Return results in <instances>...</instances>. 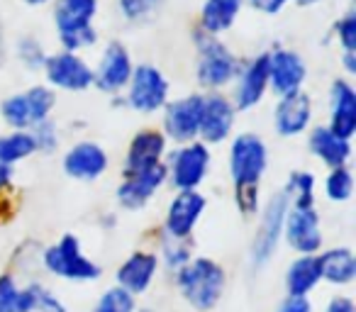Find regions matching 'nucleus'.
Masks as SVG:
<instances>
[{
	"mask_svg": "<svg viewBox=\"0 0 356 312\" xmlns=\"http://www.w3.org/2000/svg\"><path fill=\"white\" fill-rule=\"evenodd\" d=\"M171 281L181 300L195 312H213L227 293V268L213 256L195 254L186 266L171 273Z\"/></svg>",
	"mask_w": 356,
	"mask_h": 312,
	"instance_id": "f257e3e1",
	"label": "nucleus"
},
{
	"mask_svg": "<svg viewBox=\"0 0 356 312\" xmlns=\"http://www.w3.org/2000/svg\"><path fill=\"white\" fill-rule=\"evenodd\" d=\"M193 47H195V83L203 93H222L232 85L242 59L232 51L227 42L220 37H210L193 27Z\"/></svg>",
	"mask_w": 356,
	"mask_h": 312,
	"instance_id": "f03ea898",
	"label": "nucleus"
},
{
	"mask_svg": "<svg viewBox=\"0 0 356 312\" xmlns=\"http://www.w3.org/2000/svg\"><path fill=\"white\" fill-rule=\"evenodd\" d=\"M51 20H54L56 40L66 51L86 54L98 47L100 35L95 27V15L100 0H51Z\"/></svg>",
	"mask_w": 356,
	"mask_h": 312,
	"instance_id": "7ed1b4c3",
	"label": "nucleus"
},
{
	"mask_svg": "<svg viewBox=\"0 0 356 312\" xmlns=\"http://www.w3.org/2000/svg\"><path fill=\"white\" fill-rule=\"evenodd\" d=\"M40 258L49 276L66 283H95L103 276V266L86 254L83 244L74 232L61 234L56 242L42 249Z\"/></svg>",
	"mask_w": 356,
	"mask_h": 312,
	"instance_id": "20e7f679",
	"label": "nucleus"
},
{
	"mask_svg": "<svg viewBox=\"0 0 356 312\" xmlns=\"http://www.w3.org/2000/svg\"><path fill=\"white\" fill-rule=\"evenodd\" d=\"M271 151L259 132H237L227 142V174L232 188H254L264 183Z\"/></svg>",
	"mask_w": 356,
	"mask_h": 312,
	"instance_id": "39448f33",
	"label": "nucleus"
},
{
	"mask_svg": "<svg viewBox=\"0 0 356 312\" xmlns=\"http://www.w3.org/2000/svg\"><path fill=\"white\" fill-rule=\"evenodd\" d=\"M288 205L291 203H288V195L283 193V188L273 190L254 217L257 229H254L252 244H249V263L254 271H264L276 258L278 247L283 244V220H286Z\"/></svg>",
	"mask_w": 356,
	"mask_h": 312,
	"instance_id": "423d86ee",
	"label": "nucleus"
},
{
	"mask_svg": "<svg viewBox=\"0 0 356 312\" xmlns=\"http://www.w3.org/2000/svg\"><path fill=\"white\" fill-rule=\"evenodd\" d=\"M166 186L173 190H200L213 166V147L200 139L186 144H171L166 159Z\"/></svg>",
	"mask_w": 356,
	"mask_h": 312,
	"instance_id": "0eeeda50",
	"label": "nucleus"
},
{
	"mask_svg": "<svg viewBox=\"0 0 356 312\" xmlns=\"http://www.w3.org/2000/svg\"><path fill=\"white\" fill-rule=\"evenodd\" d=\"M56 90L47 83H35L0 100V120L8 129H35L56 110Z\"/></svg>",
	"mask_w": 356,
	"mask_h": 312,
	"instance_id": "6e6552de",
	"label": "nucleus"
},
{
	"mask_svg": "<svg viewBox=\"0 0 356 312\" xmlns=\"http://www.w3.org/2000/svg\"><path fill=\"white\" fill-rule=\"evenodd\" d=\"M124 108H129L137 115H159L163 105L171 98V81L159 66L154 64H134V71L129 76L122 93Z\"/></svg>",
	"mask_w": 356,
	"mask_h": 312,
	"instance_id": "1a4fd4ad",
	"label": "nucleus"
},
{
	"mask_svg": "<svg viewBox=\"0 0 356 312\" xmlns=\"http://www.w3.org/2000/svg\"><path fill=\"white\" fill-rule=\"evenodd\" d=\"M44 83L56 93H86L93 88V64L79 51L56 49L42 66Z\"/></svg>",
	"mask_w": 356,
	"mask_h": 312,
	"instance_id": "9d476101",
	"label": "nucleus"
},
{
	"mask_svg": "<svg viewBox=\"0 0 356 312\" xmlns=\"http://www.w3.org/2000/svg\"><path fill=\"white\" fill-rule=\"evenodd\" d=\"M203 103L205 93L203 90H193L186 93L181 98H168V103L163 105L161 115V129L166 134V139L171 144H186L198 139L200 129V117H203Z\"/></svg>",
	"mask_w": 356,
	"mask_h": 312,
	"instance_id": "9b49d317",
	"label": "nucleus"
},
{
	"mask_svg": "<svg viewBox=\"0 0 356 312\" xmlns=\"http://www.w3.org/2000/svg\"><path fill=\"white\" fill-rule=\"evenodd\" d=\"M283 244L293 254H320L325 249V229L317 203L288 205L283 220Z\"/></svg>",
	"mask_w": 356,
	"mask_h": 312,
	"instance_id": "f8f14e48",
	"label": "nucleus"
},
{
	"mask_svg": "<svg viewBox=\"0 0 356 312\" xmlns=\"http://www.w3.org/2000/svg\"><path fill=\"white\" fill-rule=\"evenodd\" d=\"M229 100L237 113H252L268 95V56L266 51L242 59L237 76L229 85Z\"/></svg>",
	"mask_w": 356,
	"mask_h": 312,
	"instance_id": "ddd939ff",
	"label": "nucleus"
},
{
	"mask_svg": "<svg viewBox=\"0 0 356 312\" xmlns=\"http://www.w3.org/2000/svg\"><path fill=\"white\" fill-rule=\"evenodd\" d=\"M205 210H208V195L203 190H176L163 210L161 234L173 239H193Z\"/></svg>",
	"mask_w": 356,
	"mask_h": 312,
	"instance_id": "4468645a",
	"label": "nucleus"
},
{
	"mask_svg": "<svg viewBox=\"0 0 356 312\" xmlns=\"http://www.w3.org/2000/svg\"><path fill=\"white\" fill-rule=\"evenodd\" d=\"M61 171L76 183H95L110 171V154L95 139H76L61 156Z\"/></svg>",
	"mask_w": 356,
	"mask_h": 312,
	"instance_id": "2eb2a0df",
	"label": "nucleus"
},
{
	"mask_svg": "<svg viewBox=\"0 0 356 312\" xmlns=\"http://www.w3.org/2000/svg\"><path fill=\"white\" fill-rule=\"evenodd\" d=\"M315 122V100L310 98L305 88L276 98L271 113V127L276 137L296 139L302 137Z\"/></svg>",
	"mask_w": 356,
	"mask_h": 312,
	"instance_id": "dca6fc26",
	"label": "nucleus"
},
{
	"mask_svg": "<svg viewBox=\"0 0 356 312\" xmlns=\"http://www.w3.org/2000/svg\"><path fill=\"white\" fill-rule=\"evenodd\" d=\"M171 142L166 139V134L159 127H142L129 137L127 149H124L122 156V176H132V174H142L149 171L154 166L163 164Z\"/></svg>",
	"mask_w": 356,
	"mask_h": 312,
	"instance_id": "f3484780",
	"label": "nucleus"
},
{
	"mask_svg": "<svg viewBox=\"0 0 356 312\" xmlns=\"http://www.w3.org/2000/svg\"><path fill=\"white\" fill-rule=\"evenodd\" d=\"M134 71V59L127 44L113 40L103 47L98 64L93 66V88L105 95H120Z\"/></svg>",
	"mask_w": 356,
	"mask_h": 312,
	"instance_id": "a211bd4d",
	"label": "nucleus"
},
{
	"mask_svg": "<svg viewBox=\"0 0 356 312\" xmlns=\"http://www.w3.org/2000/svg\"><path fill=\"white\" fill-rule=\"evenodd\" d=\"M161 188H166V166L159 164L142 174L122 176L115 188V203L124 213H142L161 193Z\"/></svg>",
	"mask_w": 356,
	"mask_h": 312,
	"instance_id": "6ab92c4d",
	"label": "nucleus"
},
{
	"mask_svg": "<svg viewBox=\"0 0 356 312\" xmlns=\"http://www.w3.org/2000/svg\"><path fill=\"white\" fill-rule=\"evenodd\" d=\"M237 117L239 113L232 105V100H229L227 90H222V93H205L198 139L208 144V147L227 144L229 137L234 134V129H237Z\"/></svg>",
	"mask_w": 356,
	"mask_h": 312,
	"instance_id": "aec40b11",
	"label": "nucleus"
},
{
	"mask_svg": "<svg viewBox=\"0 0 356 312\" xmlns=\"http://www.w3.org/2000/svg\"><path fill=\"white\" fill-rule=\"evenodd\" d=\"M159 273H161V261L156 249H134L115 268V286L124 288L134 297H142L152 290Z\"/></svg>",
	"mask_w": 356,
	"mask_h": 312,
	"instance_id": "412c9836",
	"label": "nucleus"
},
{
	"mask_svg": "<svg viewBox=\"0 0 356 312\" xmlns=\"http://www.w3.org/2000/svg\"><path fill=\"white\" fill-rule=\"evenodd\" d=\"M268 56V93L276 98L302 90L307 83V64L302 54L288 47H273Z\"/></svg>",
	"mask_w": 356,
	"mask_h": 312,
	"instance_id": "4be33fe9",
	"label": "nucleus"
},
{
	"mask_svg": "<svg viewBox=\"0 0 356 312\" xmlns=\"http://www.w3.org/2000/svg\"><path fill=\"white\" fill-rule=\"evenodd\" d=\"M327 127L344 139L356 137V88L351 79H334L327 88Z\"/></svg>",
	"mask_w": 356,
	"mask_h": 312,
	"instance_id": "5701e85b",
	"label": "nucleus"
},
{
	"mask_svg": "<svg viewBox=\"0 0 356 312\" xmlns=\"http://www.w3.org/2000/svg\"><path fill=\"white\" fill-rule=\"evenodd\" d=\"M305 134L307 151H310V156L317 164H322L325 169H337V166L351 164V156H354L351 139L334 134L327 124H312Z\"/></svg>",
	"mask_w": 356,
	"mask_h": 312,
	"instance_id": "b1692460",
	"label": "nucleus"
},
{
	"mask_svg": "<svg viewBox=\"0 0 356 312\" xmlns=\"http://www.w3.org/2000/svg\"><path fill=\"white\" fill-rule=\"evenodd\" d=\"M320 271L322 283L332 288H349L356 281V254L346 244H337V247H325L320 254Z\"/></svg>",
	"mask_w": 356,
	"mask_h": 312,
	"instance_id": "393cba45",
	"label": "nucleus"
},
{
	"mask_svg": "<svg viewBox=\"0 0 356 312\" xmlns=\"http://www.w3.org/2000/svg\"><path fill=\"white\" fill-rule=\"evenodd\" d=\"M244 0H203L195 27L210 37H222L237 25Z\"/></svg>",
	"mask_w": 356,
	"mask_h": 312,
	"instance_id": "a878e982",
	"label": "nucleus"
},
{
	"mask_svg": "<svg viewBox=\"0 0 356 312\" xmlns=\"http://www.w3.org/2000/svg\"><path fill=\"white\" fill-rule=\"evenodd\" d=\"M322 286L317 254H296L283 271V288L291 295H312Z\"/></svg>",
	"mask_w": 356,
	"mask_h": 312,
	"instance_id": "bb28decb",
	"label": "nucleus"
},
{
	"mask_svg": "<svg viewBox=\"0 0 356 312\" xmlns=\"http://www.w3.org/2000/svg\"><path fill=\"white\" fill-rule=\"evenodd\" d=\"M35 154V137L27 129H8L6 134H0V161H6L8 166L22 164Z\"/></svg>",
	"mask_w": 356,
	"mask_h": 312,
	"instance_id": "cd10ccee",
	"label": "nucleus"
},
{
	"mask_svg": "<svg viewBox=\"0 0 356 312\" xmlns=\"http://www.w3.org/2000/svg\"><path fill=\"white\" fill-rule=\"evenodd\" d=\"M354 171L351 164L337 166V169H327L325 179H322V195L327 203L332 205H346L354 198Z\"/></svg>",
	"mask_w": 356,
	"mask_h": 312,
	"instance_id": "c85d7f7f",
	"label": "nucleus"
},
{
	"mask_svg": "<svg viewBox=\"0 0 356 312\" xmlns=\"http://www.w3.org/2000/svg\"><path fill=\"white\" fill-rule=\"evenodd\" d=\"M22 302L25 312H69V305L40 281L22 283Z\"/></svg>",
	"mask_w": 356,
	"mask_h": 312,
	"instance_id": "c756f323",
	"label": "nucleus"
},
{
	"mask_svg": "<svg viewBox=\"0 0 356 312\" xmlns=\"http://www.w3.org/2000/svg\"><path fill=\"white\" fill-rule=\"evenodd\" d=\"M159 261H161V271H166L168 276L176 273L181 266L191 261L195 256L193 252V239H173V237H159Z\"/></svg>",
	"mask_w": 356,
	"mask_h": 312,
	"instance_id": "7c9ffc66",
	"label": "nucleus"
},
{
	"mask_svg": "<svg viewBox=\"0 0 356 312\" xmlns=\"http://www.w3.org/2000/svg\"><path fill=\"white\" fill-rule=\"evenodd\" d=\"M283 193L291 205H312L317 203V176L307 169H296L288 174L283 183Z\"/></svg>",
	"mask_w": 356,
	"mask_h": 312,
	"instance_id": "2f4dec72",
	"label": "nucleus"
},
{
	"mask_svg": "<svg viewBox=\"0 0 356 312\" xmlns=\"http://www.w3.org/2000/svg\"><path fill=\"white\" fill-rule=\"evenodd\" d=\"M139 305V297H134L132 293H127L120 286H110L95 297V302L90 305L88 312H134Z\"/></svg>",
	"mask_w": 356,
	"mask_h": 312,
	"instance_id": "473e14b6",
	"label": "nucleus"
},
{
	"mask_svg": "<svg viewBox=\"0 0 356 312\" xmlns=\"http://www.w3.org/2000/svg\"><path fill=\"white\" fill-rule=\"evenodd\" d=\"M0 312H25L22 283L13 271L0 273Z\"/></svg>",
	"mask_w": 356,
	"mask_h": 312,
	"instance_id": "72a5a7b5",
	"label": "nucleus"
},
{
	"mask_svg": "<svg viewBox=\"0 0 356 312\" xmlns=\"http://www.w3.org/2000/svg\"><path fill=\"white\" fill-rule=\"evenodd\" d=\"M15 59L25 66L27 71H42L47 61V49L37 37L25 35L15 42Z\"/></svg>",
	"mask_w": 356,
	"mask_h": 312,
	"instance_id": "f704fd0d",
	"label": "nucleus"
},
{
	"mask_svg": "<svg viewBox=\"0 0 356 312\" xmlns=\"http://www.w3.org/2000/svg\"><path fill=\"white\" fill-rule=\"evenodd\" d=\"M32 137H35V147H37V154H54L59 151L61 147V127L59 122H56L54 117L44 120V122H40L35 129H30Z\"/></svg>",
	"mask_w": 356,
	"mask_h": 312,
	"instance_id": "c9c22d12",
	"label": "nucleus"
},
{
	"mask_svg": "<svg viewBox=\"0 0 356 312\" xmlns=\"http://www.w3.org/2000/svg\"><path fill=\"white\" fill-rule=\"evenodd\" d=\"M332 37L339 44V51H356V8H349L337 17Z\"/></svg>",
	"mask_w": 356,
	"mask_h": 312,
	"instance_id": "e433bc0d",
	"label": "nucleus"
},
{
	"mask_svg": "<svg viewBox=\"0 0 356 312\" xmlns=\"http://www.w3.org/2000/svg\"><path fill=\"white\" fill-rule=\"evenodd\" d=\"M232 200L237 213L244 220H254L261 210L264 195H261V186H254V188H232Z\"/></svg>",
	"mask_w": 356,
	"mask_h": 312,
	"instance_id": "4c0bfd02",
	"label": "nucleus"
},
{
	"mask_svg": "<svg viewBox=\"0 0 356 312\" xmlns=\"http://www.w3.org/2000/svg\"><path fill=\"white\" fill-rule=\"evenodd\" d=\"M156 10L159 8L154 6L152 0H118V13L122 15V20L129 22V25L147 22Z\"/></svg>",
	"mask_w": 356,
	"mask_h": 312,
	"instance_id": "58836bf2",
	"label": "nucleus"
},
{
	"mask_svg": "<svg viewBox=\"0 0 356 312\" xmlns=\"http://www.w3.org/2000/svg\"><path fill=\"white\" fill-rule=\"evenodd\" d=\"M273 312H315V302H312L310 295H291V293H286L278 300Z\"/></svg>",
	"mask_w": 356,
	"mask_h": 312,
	"instance_id": "ea45409f",
	"label": "nucleus"
},
{
	"mask_svg": "<svg viewBox=\"0 0 356 312\" xmlns=\"http://www.w3.org/2000/svg\"><path fill=\"white\" fill-rule=\"evenodd\" d=\"M291 3L293 0H244V6L261 13V15H278V13L286 10Z\"/></svg>",
	"mask_w": 356,
	"mask_h": 312,
	"instance_id": "a19ab883",
	"label": "nucleus"
},
{
	"mask_svg": "<svg viewBox=\"0 0 356 312\" xmlns=\"http://www.w3.org/2000/svg\"><path fill=\"white\" fill-rule=\"evenodd\" d=\"M322 312H356V302H354V297L346 295V293H337V295H332L330 300L325 302Z\"/></svg>",
	"mask_w": 356,
	"mask_h": 312,
	"instance_id": "79ce46f5",
	"label": "nucleus"
},
{
	"mask_svg": "<svg viewBox=\"0 0 356 312\" xmlns=\"http://www.w3.org/2000/svg\"><path fill=\"white\" fill-rule=\"evenodd\" d=\"M339 66L344 79H354L356 76V51H339Z\"/></svg>",
	"mask_w": 356,
	"mask_h": 312,
	"instance_id": "37998d69",
	"label": "nucleus"
},
{
	"mask_svg": "<svg viewBox=\"0 0 356 312\" xmlns=\"http://www.w3.org/2000/svg\"><path fill=\"white\" fill-rule=\"evenodd\" d=\"M15 181V166H8L6 161H0V195L8 193Z\"/></svg>",
	"mask_w": 356,
	"mask_h": 312,
	"instance_id": "c03bdc74",
	"label": "nucleus"
},
{
	"mask_svg": "<svg viewBox=\"0 0 356 312\" xmlns=\"http://www.w3.org/2000/svg\"><path fill=\"white\" fill-rule=\"evenodd\" d=\"M20 3L25 8H44V6H49L51 0H20Z\"/></svg>",
	"mask_w": 356,
	"mask_h": 312,
	"instance_id": "a18cd8bd",
	"label": "nucleus"
},
{
	"mask_svg": "<svg viewBox=\"0 0 356 312\" xmlns=\"http://www.w3.org/2000/svg\"><path fill=\"white\" fill-rule=\"evenodd\" d=\"M296 6H300V8H310V6H317V3H322V0H293Z\"/></svg>",
	"mask_w": 356,
	"mask_h": 312,
	"instance_id": "49530a36",
	"label": "nucleus"
},
{
	"mask_svg": "<svg viewBox=\"0 0 356 312\" xmlns=\"http://www.w3.org/2000/svg\"><path fill=\"white\" fill-rule=\"evenodd\" d=\"M134 312H161L159 307H154V305H137V310Z\"/></svg>",
	"mask_w": 356,
	"mask_h": 312,
	"instance_id": "de8ad7c7",
	"label": "nucleus"
},
{
	"mask_svg": "<svg viewBox=\"0 0 356 312\" xmlns=\"http://www.w3.org/2000/svg\"><path fill=\"white\" fill-rule=\"evenodd\" d=\"M152 3H154V6H156V8H161L163 3H166V0H152Z\"/></svg>",
	"mask_w": 356,
	"mask_h": 312,
	"instance_id": "09e8293b",
	"label": "nucleus"
}]
</instances>
